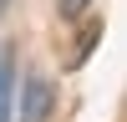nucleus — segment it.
<instances>
[{
  "instance_id": "f257e3e1",
  "label": "nucleus",
  "mask_w": 127,
  "mask_h": 122,
  "mask_svg": "<svg viewBox=\"0 0 127 122\" xmlns=\"http://www.w3.org/2000/svg\"><path fill=\"white\" fill-rule=\"evenodd\" d=\"M51 102H56L51 81H46V76H26V97H20V122H46V117H51Z\"/></svg>"
},
{
  "instance_id": "f03ea898",
  "label": "nucleus",
  "mask_w": 127,
  "mask_h": 122,
  "mask_svg": "<svg viewBox=\"0 0 127 122\" xmlns=\"http://www.w3.org/2000/svg\"><path fill=\"white\" fill-rule=\"evenodd\" d=\"M15 117V41H0V122Z\"/></svg>"
},
{
  "instance_id": "7ed1b4c3",
  "label": "nucleus",
  "mask_w": 127,
  "mask_h": 122,
  "mask_svg": "<svg viewBox=\"0 0 127 122\" xmlns=\"http://www.w3.org/2000/svg\"><path fill=\"white\" fill-rule=\"evenodd\" d=\"M92 0H61V20H81Z\"/></svg>"
},
{
  "instance_id": "20e7f679",
  "label": "nucleus",
  "mask_w": 127,
  "mask_h": 122,
  "mask_svg": "<svg viewBox=\"0 0 127 122\" xmlns=\"http://www.w3.org/2000/svg\"><path fill=\"white\" fill-rule=\"evenodd\" d=\"M5 10H10V0H0V15H5Z\"/></svg>"
}]
</instances>
